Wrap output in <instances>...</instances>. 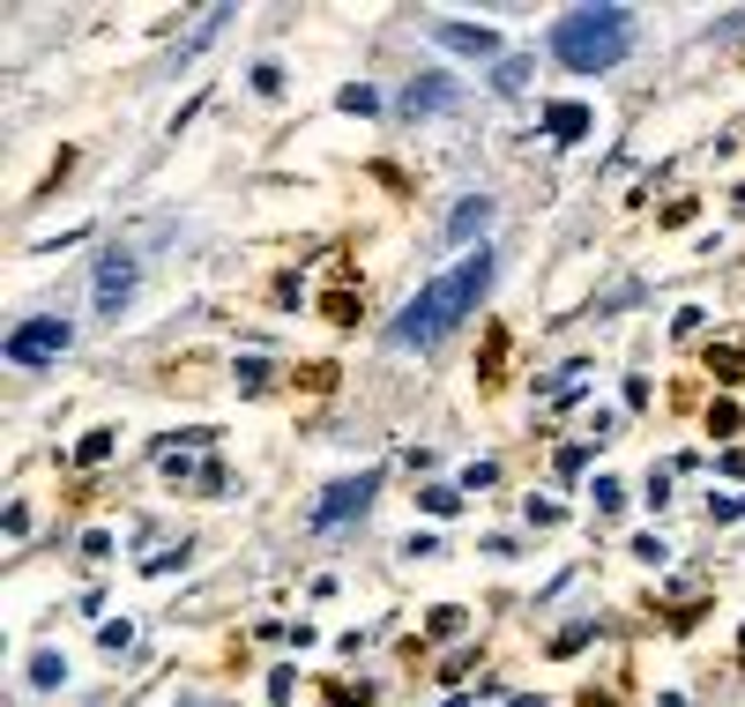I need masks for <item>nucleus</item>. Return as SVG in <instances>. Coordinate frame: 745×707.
I'll return each mask as SVG.
<instances>
[{"label": "nucleus", "instance_id": "nucleus-1", "mask_svg": "<svg viewBox=\"0 0 745 707\" xmlns=\"http://www.w3.org/2000/svg\"><path fill=\"white\" fill-rule=\"evenodd\" d=\"M485 276H493V261H485V253H477V261H463V269H447V276H440L433 291H418V306L396 320V342H403V350H425V342H440L469 306H477Z\"/></svg>", "mask_w": 745, "mask_h": 707}, {"label": "nucleus", "instance_id": "nucleus-2", "mask_svg": "<svg viewBox=\"0 0 745 707\" xmlns=\"http://www.w3.org/2000/svg\"><path fill=\"white\" fill-rule=\"evenodd\" d=\"M626 37H634V15L626 8H574L552 31V53L566 67H612L626 53Z\"/></svg>", "mask_w": 745, "mask_h": 707}, {"label": "nucleus", "instance_id": "nucleus-3", "mask_svg": "<svg viewBox=\"0 0 745 707\" xmlns=\"http://www.w3.org/2000/svg\"><path fill=\"white\" fill-rule=\"evenodd\" d=\"M53 350H67V320H31V328L8 336V358H15V366H45Z\"/></svg>", "mask_w": 745, "mask_h": 707}, {"label": "nucleus", "instance_id": "nucleus-4", "mask_svg": "<svg viewBox=\"0 0 745 707\" xmlns=\"http://www.w3.org/2000/svg\"><path fill=\"white\" fill-rule=\"evenodd\" d=\"M127 276H134L127 261H105V269H97V306H120V298H127Z\"/></svg>", "mask_w": 745, "mask_h": 707}, {"label": "nucleus", "instance_id": "nucleus-5", "mask_svg": "<svg viewBox=\"0 0 745 707\" xmlns=\"http://www.w3.org/2000/svg\"><path fill=\"white\" fill-rule=\"evenodd\" d=\"M552 134H559V142H574V134H582V105H559V112H552Z\"/></svg>", "mask_w": 745, "mask_h": 707}, {"label": "nucleus", "instance_id": "nucleus-6", "mask_svg": "<svg viewBox=\"0 0 745 707\" xmlns=\"http://www.w3.org/2000/svg\"><path fill=\"white\" fill-rule=\"evenodd\" d=\"M447 37H455V45H463V53H477V61H485V53H493V37H485V31H447Z\"/></svg>", "mask_w": 745, "mask_h": 707}, {"label": "nucleus", "instance_id": "nucleus-7", "mask_svg": "<svg viewBox=\"0 0 745 707\" xmlns=\"http://www.w3.org/2000/svg\"><path fill=\"white\" fill-rule=\"evenodd\" d=\"M469 224H485V202H463L455 209V239H469Z\"/></svg>", "mask_w": 745, "mask_h": 707}]
</instances>
